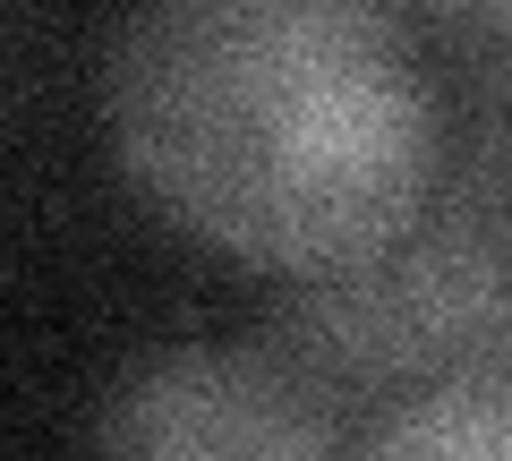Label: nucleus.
<instances>
[{"mask_svg":"<svg viewBox=\"0 0 512 461\" xmlns=\"http://www.w3.org/2000/svg\"><path fill=\"white\" fill-rule=\"evenodd\" d=\"M111 137L180 231L248 265H376L436 171V103L376 0H137Z\"/></svg>","mask_w":512,"mask_h":461,"instance_id":"1","label":"nucleus"},{"mask_svg":"<svg viewBox=\"0 0 512 461\" xmlns=\"http://www.w3.org/2000/svg\"><path fill=\"white\" fill-rule=\"evenodd\" d=\"M94 461H342L333 393L282 351H171L120 385Z\"/></svg>","mask_w":512,"mask_h":461,"instance_id":"2","label":"nucleus"},{"mask_svg":"<svg viewBox=\"0 0 512 461\" xmlns=\"http://www.w3.org/2000/svg\"><path fill=\"white\" fill-rule=\"evenodd\" d=\"M350 461H512V368H470L427 385Z\"/></svg>","mask_w":512,"mask_h":461,"instance_id":"3","label":"nucleus"},{"mask_svg":"<svg viewBox=\"0 0 512 461\" xmlns=\"http://www.w3.org/2000/svg\"><path fill=\"white\" fill-rule=\"evenodd\" d=\"M487 9H512V0H487Z\"/></svg>","mask_w":512,"mask_h":461,"instance_id":"4","label":"nucleus"}]
</instances>
